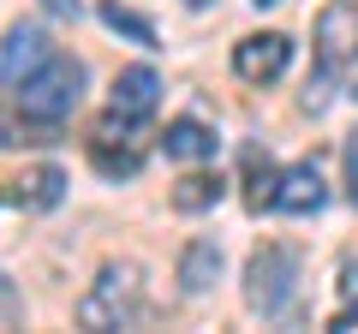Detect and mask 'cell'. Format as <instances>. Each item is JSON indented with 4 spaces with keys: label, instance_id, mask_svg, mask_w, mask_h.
Wrapping results in <instances>:
<instances>
[{
    "label": "cell",
    "instance_id": "21",
    "mask_svg": "<svg viewBox=\"0 0 358 334\" xmlns=\"http://www.w3.org/2000/svg\"><path fill=\"white\" fill-rule=\"evenodd\" d=\"M185 6H209V0H185Z\"/></svg>",
    "mask_w": 358,
    "mask_h": 334
},
{
    "label": "cell",
    "instance_id": "1",
    "mask_svg": "<svg viewBox=\"0 0 358 334\" xmlns=\"http://www.w3.org/2000/svg\"><path fill=\"white\" fill-rule=\"evenodd\" d=\"M138 317H143V269L138 263H108L78 305V322L84 328H131Z\"/></svg>",
    "mask_w": 358,
    "mask_h": 334
},
{
    "label": "cell",
    "instance_id": "22",
    "mask_svg": "<svg viewBox=\"0 0 358 334\" xmlns=\"http://www.w3.org/2000/svg\"><path fill=\"white\" fill-rule=\"evenodd\" d=\"M257 6H275V0H257Z\"/></svg>",
    "mask_w": 358,
    "mask_h": 334
},
{
    "label": "cell",
    "instance_id": "9",
    "mask_svg": "<svg viewBox=\"0 0 358 334\" xmlns=\"http://www.w3.org/2000/svg\"><path fill=\"white\" fill-rule=\"evenodd\" d=\"M155 102H162V78H155L150 66H126V72L114 78V114L143 119Z\"/></svg>",
    "mask_w": 358,
    "mask_h": 334
},
{
    "label": "cell",
    "instance_id": "10",
    "mask_svg": "<svg viewBox=\"0 0 358 334\" xmlns=\"http://www.w3.org/2000/svg\"><path fill=\"white\" fill-rule=\"evenodd\" d=\"M60 197H66V173L60 167H30V173H18V185H13L18 209H60Z\"/></svg>",
    "mask_w": 358,
    "mask_h": 334
},
{
    "label": "cell",
    "instance_id": "15",
    "mask_svg": "<svg viewBox=\"0 0 358 334\" xmlns=\"http://www.w3.org/2000/svg\"><path fill=\"white\" fill-rule=\"evenodd\" d=\"M13 143H54V126H42V119H30V114H6V108H0V150H13Z\"/></svg>",
    "mask_w": 358,
    "mask_h": 334
},
{
    "label": "cell",
    "instance_id": "3",
    "mask_svg": "<svg viewBox=\"0 0 358 334\" xmlns=\"http://www.w3.org/2000/svg\"><path fill=\"white\" fill-rule=\"evenodd\" d=\"M293 275H299L293 251H287V245H263L251 257V269H245V298H251L263 317H275V310L293 298Z\"/></svg>",
    "mask_w": 358,
    "mask_h": 334
},
{
    "label": "cell",
    "instance_id": "4",
    "mask_svg": "<svg viewBox=\"0 0 358 334\" xmlns=\"http://www.w3.org/2000/svg\"><path fill=\"white\" fill-rule=\"evenodd\" d=\"M90 161H96L102 180H131V173L143 167V143H138V131L126 126V114L102 119V126L90 131Z\"/></svg>",
    "mask_w": 358,
    "mask_h": 334
},
{
    "label": "cell",
    "instance_id": "11",
    "mask_svg": "<svg viewBox=\"0 0 358 334\" xmlns=\"http://www.w3.org/2000/svg\"><path fill=\"white\" fill-rule=\"evenodd\" d=\"M162 150L173 155V161H209V155H215V131H209L203 119H173V126L162 131Z\"/></svg>",
    "mask_w": 358,
    "mask_h": 334
},
{
    "label": "cell",
    "instance_id": "18",
    "mask_svg": "<svg viewBox=\"0 0 358 334\" xmlns=\"http://www.w3.org/2000/svg\"><path fill=\"white\" fill-rule=\"evenodd\" d=\"M329 328H334V334H358V305H346V310H341V317H334V322H329Z\"/></svg>",
    "mask_w": 358,
    "mask_h": 334
},
{
    "label": "cell",
    "instance_id": "8",
    "mask_svg": "<svg viewBox=\"0 0 358 334\" xmlns=\"http://www.w3.org/2000/svg\"><path fill=\"white\" fill-rule=\"evenodd\" d=\"M322 173L310 161H299V167H287L281 173V185H275V209L281 215H310V209H322Z\"/></svg>",
    "mask_w": 358,
    "mask_h": 334
},
{
    "label": "cell",
    "instance_id": "2",
    "mask_svg": "<svg viewBox=\"0 0 358 334\" xmlns=\"http://www.w3.org/2000/svg\"><path fill=\"white\" fill-rule=\"evenodd\" d=\"M78 102H84V66L66 60V54H54L36 78H24V84H18V114L42 119V126H60Z\"/></svg>",
    "mask_w": 358,
    "mask_h": 334
},
{
    "label": "cell",
    "instance_id": "16",
    "mask_svg": "<svg viewBox=\"0 0 358 334\" xmlns=\"http://www.w3.org/2000/svg\"><path fill=\"white\" fill-rule=\"evenodd\" d=\"M245 167H251V185H245V203H251V209H275V185H281V173H275V167H268V161H257V150H251V161H245Z\"/></svg>",
    "mask_w": 358,
    "mask_h": 334
},
{
    "label": "cell",
    "instance_id": "23",
    "mask_svg": "<svg viewBox=\"0 0 358 334\" xmlns=\"http://www.w3.org/2000/svg\"><path fill=\"white\" fill-rule=\"evenodd\" d=\"M352 96H358V90H352Z\"/></svg>",
    "mask_w": 358,
    "mask_h": 334
},
{
    "label": "cell",
    "instance_id": "6",
    "mask_svg": "<svg viewBox=\"0 0 358 334\" xmlns=\"http://www.w3.org/2000/svg\"><path fill=\"white\" fill-rule=\"evenodd\" d=\"M48 60H54V42L42 36L36 24H13V30H6V42H0V84L18 90V84L36 78Z\"/></svg>",
    "mask_w": 358,
    "mask_h": 334
},
{
    "label": "cell",
    "instance_id": "12",
    "mask_svg": "<svg viewBox=\"0 0 358 334\" xmlns=\"http://www.w3.org/2000/svg\"><path fill=\"white\" fill-rule=\"evenodd\" d=\"M215 275H221V245L215 239H192L185 257H179V286H185V293H209Z\"/></svg>",
    "mask_w": 358,
    "mask_h": 334
},
{
    "label": "cell",
    "instance_id": "17",
    "mask_svg": "<svg viewBox=\"0 0 358 334\" xmlns=\"http://www.w3.org/2000/svg\"><path fill=\"white\" fill-rule=\"evenodd\" d=\"M346 191H352V203H358V131H352V143H346Z\"/></svg>",
    "mask_w": 358,
    "mask_h": 334
},
{
    "label": "cell",
    "instance_id": "5",
    "mask_svg": "<svg viewBox=\"0 0 358 334\" xmlns=\"http://www.w3.org/2000/svg\"><path fill=\"white\" fill-rule=\"evenodd\" d=\"M317 60L322 72H341L358 60V6L352 0H329L317 13Z\"/></svg>",
    "mask_w": 358,
    "mask_h": 334
},
{
    "label": "cell",
    "instance_id": "14",
    "mask_svg": "<svg viewBox=\"0 0 358 334\" xmlns=\"http://www.w3.org/2000/svg\"><path fill=\"white\" fill-rule=\"evenodd\" d=\"M102 24L114 30V36H131L138 48H162V42H155V24H150V18H138L131 6H120V0H102Z\"/></svg>",
    "mask_w": 358,
    "mask_h": 334
},
{
    "label": "cell",
    "instance_id": "20",
    "mask_svg": "<svg viewBox=\"0 0 358 334\" xmlns=\"http://www.w3.org/2000/svg\"><path fill=\"white\" fill-rule=\"evenodd\" d=\"M42 6H48V13H60V18H66V13H78V0H42Z\"/></svg>",
    "mask_w": 358,
    "mask_h": 334
},
{
    "label": "cell",
    "instance_id": "19",
    "mask_svg": "<svg viewBox=\"0 0 358 334\" xmlns=\"http://www.w3.org/2000/svg\"><path fill=\"white\" fill-rule=\"evenodd\" d=\"M341 293H346V298L358 305V269H346V275H341Z\"/></svg>",
    "mask_w": 358,
    "mask_h": 334
},
{
    "label": "cell",
    "instance_id": "13",
    "mask_svg": "<svg viewBox=\"0 0 358 334\" xmlns=\"http://www.w3.org/2000/svg\"><path fill=\"white\" fill-rule=\"evenodd\" d=\"M221 173H185V180L173 185V209L179 215H203V209H215L221 203Z\"/></svg>",
    "mask_w": 358,
    "mask_h": 334
},
{
    "label": "cell",
    "instance_id": "7",
    "mask_svg": "<svg viewBox=\"0 0 358 334\" xmlns=\"http://www.w3.org/2000/svg\"><path fill=\"white\" fill-rule=\"evenodd\" d=\"M287 60H293V42H287L281 30H263V36H245L239 48H233V72H239L245 84H275V78L287 72Z\"/></svg>",
    "mask_w": 358,
    "mask_h": 334
}]
</instances>
